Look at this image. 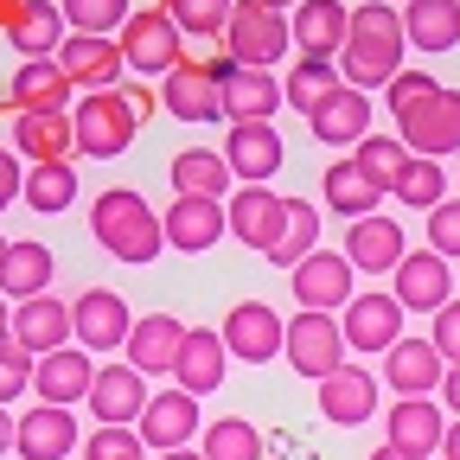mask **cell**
Returning a JSON list of instances; mask_svg holds the SVG:
<instances>
[{
	"instance_id": "obj_1",
	"label": "cell",
	"mask_w": 460,
	"mask_h": 460,
	"mask_svg": "<svg viewBox=\"0 0 460 460\" xmlns=\"http://www.w3.org/2000/svg\"><path fill=\"white\" fill-rule=\"evenodd\" d=\"M402 51H410L402 13L384 7V0H365V7H352V32H345V51H339V77L352 90H390V77L402 71Z\"/></svg>"
},
{
	"instance_id": "obj_2",
	"label": "cell",
	"mask_w": 460,
	"mask_h": 460,
	"mask_svg": "<svg viewBox=\"0 0 460 460\" xmlns=\"http://www.w3.org/2000/svg\"><path fill=\"white\" fill-rule=\"evenodd\" d=\"M90 230H96V243H102L115 262H128V269H141V262H154V256L166 250V224H160V211H154L141 192H128V186L96 192Z\"/></svg>"
},
{
	"instance_id": "obj_3",
	"label": "cell",
	"mask_w": 460,
	"mask_h": 460,
	"mask_svg": "<svg viewBox=\"0 0 460 460\" xmlns=\"http://www.w3.org/2000/svg\"><path fill=\"white\" fill-rule=\"evenodd\" d=\"M217 39H224V58H230V65H243V71H269V65H281V58L295 51V26H288V13L262 7V0H237V7H230V26Z\"/></svg>"
},
{
	"instance_id": "obj_4",
	"label": "cell",
	"mask_w": 460,
	"mask_h": 460,
	"mask_svg": "<svg viewBox=\"0 0 460 460\" xmlns=\"http://www.w3.org/2000/svg\"><path fill=\"white\" fill-rule=\"evenodd\" d=\"M77 154H90V160H115V154H128V141L141 135V115L128 109V96L122 90H90L84 102H77Z\"/></svg>"
},
{
	"instance_id": "obj_5",
	"label": "cell",
	"mask_w": 460,
	"mask_h": 460,
	"mask_svg": "<svg viewBox=\"0 0 460 460\" xmlns=\"http://www.w3.org/2000/svg\"><path fill=\"white\" fill-rule=\"evenodd\" d=\"M180 26L166 20V7L160 13H128V26L115 32V45H122V58H128V71H141V77H166V71H180L186 58H180Z\"/></svg>"
},
{
	"instance_id": "obj_6",
	"label": "cell",
	"mask_w": 460,
	"mask_h": 460,
	"mask_svg": "<svg viewBox=\"0 0 460 460\" xmlns=\"http://www.w3.org/2000/svg\"><path fill=\"white\" fill-rule=\"evenodd\" d=\"M230 65V58H224ZM224 65H186L160 77V102L166 115H180V122H224Z\"/></svg>"
},
{
	"instance_id": "obj_7",
	"label": "cell",
	"mask_w": 460,
	"mask_h": 460,
	"mask_svg": "<svg viewBox=\"0 0 460 460\" xmlns=\"http://www.w3.org/2000/svg\"><path fill=\"white\" fill-rule=\"evenodd\" d=\"M396 135H402V147H410L416 160H441V154H454V147H460V90H435V96H422V102L396 122Z\"/></svg>"
},
{
	"instance_id": "obj_8",
	"label": "cell",
	"mask_w": 460,
	"mask_h": 460,
	"mask_svg": "<svg viewBox=\"0 0 460 460\" xmlns=\"http://www.w3.org/2000/svg\"><path fill=\"white\" fill-rule=\"evenodd\" d=\"M281 352H288V365H295L301 377L320 384V377H332L345 365V332H339L332 314H295V320H288Z\"/></svg>"
},
{
	"instance_id": "obj_9",
	"label": "cell",
	"mask_w": 460,
	"mask_h": 460,
	"mask_svg": "<svg viewBox=\"0 0 460 460\" xmlns=\"http://www.w3.org/2000/svg\"><path fill=\"white\" fill-rule=\"evenodd\" d=\"M288 275H295V281H288V288H295V301H301V314H345V301H352L358 295V288H352V262H345V250H314L301 269H288Z\"/></svg>"
},
{
	"instance_id": "obj_10",
	"label": "cell",
	"mask_w": 460,
	"mask_h": 460,
	"mask_svg": "<svg viewBox=\"0 0 460 460\" xmlns=\"http://www.w3.org/2000/svg\"><path fill=\"white\" fill-rule=\"evenodd\" d=\"M135 435H141V447H154V454H172V447H186L192 435H205V422H199V396L192 390H154L147 396V410H141V422H135Z\"/></svg>"
},
{
	"instance_id": "obj_11",
	"label": "cell",
	"mask_w": 460,
	"mask_h": 460,
	"mask_svg": "<svg viewBox=\"0 0 460 460\" xmlns=\"http://www.w3.org/2000/svg\"><path fill=\"white\" fill-rule=\"evenodd\" d=\"M224 352L230 358H243V365H269L281 352V339H288V320L269 307V301H237L224 314Z\"/></svg>"
},
{
	"instance_id": "obj_12",
	"label": "cell",
	"mask_w": 460,
	"mask_h": 460,
	"mask_svg": "<svg viewBox=\"0 0 460 460\" xmlns=\"http://www.w3.org/2000/svg\"><path fill=\"white\" fill-rule=\"evenodd\" d=\"M339 332L352 352H390V345L402 339V301L384 295V288H371V295H352L339 314Z\"/></svg>"
},
{
	"instance_id": "obj_13",
	"label": "cell",
	"mask_w": 460,
	"mask_h": 460,
	"mask_svg": "<svg viewBox=\"0 0 460 460\" xmlns=\"http://www.w3.org/2000/svg\"><path fill=\"white\" fill-rule=\"evenodd\" d=\"M390 295L402 301V314H441L447 301H454V269H447V256H435V250H410L396 262V288Z\"/></svg>"
},
{
	"instance_id": "obj_14",
	"label": "cell",
	"mask_w": 460,
	"mask_h": 460,
	"mask_svg": "<svg viewBox=\"0 0 460 460\" xmlns=\"http://www.w3.org/2000/svg\"><path fill=\"white\" fill-rule=\"evenodd\" d=\"M147 377L135 371V365H96V384H90V416L102 422V429H135L141 422V410H147Z\"/></svg>"
},
{
	"instance_id": "obj_15",
	"label": "cell",
	"mask_w": 460,
	"mask_h": 460,
	"mask_svg": "<svg viewBox=\"0 0 460 460\" xmlns=\"http://www.w3.org/2000/svg\"><path fill=\"white\" fill-rule=\"evenodd\" d=\"M71 332L84 352H115V345H128L135 320H128V301L115 295V288H84L77 307H71Z\"/></svg>"
},
{
	"instance_id": "obj_16",
	"label": "cell",
	"mask_w": 460,
	"mask_h": 460,
	"mask_svg": "<svg viewBox=\"0 0 460 460\" xmlns=\"http://www.w3.org/2000/svg\"><path fill=\"white\" fill-rule=\"evenodd\" d=\"M384 384L396 396H429L435 384H447V358L435 352V339H410V332H402L384 352Z\"/></svg>"
},
{
	"instance_id": "obj_17",
	"label": "cell",
	"mask_w": 460,
	"mask_h": 460,
	"mask_svg": "<svg viewBox=\"0 0 460 460\" xmlns=\"http://www.w3.org/2000/svg\"><path fill=\"white\" fill-rule=\"evenodd\" d=\"M410 256V243H402V224L396 217H358L352 230H345V262H352L358 275H396V262Z\"/></svg>"
},
{
	"instance_id": "obj_18",
	"label": "cell",
	"mask_w": 460,
	"mask_h": 460,
	"mask_svg": "<svg viewBox=\"0 0 460 460\" xmlns=\"http://www.w3.org/2000/svg\"><path fill=\"white\" fill-rule=\"evenodd\" d=\"M13 339L26 345L32 358H45V352H65V345H77V332H71V307L58 301V295L13 301Z\"/></svg>"
},
{
	"instance_id": "obj_19",
	"label": "cell",
	"mask_w": 460,
	"mask_h": 460,
	"mask_svg": "<svg viewBox=\"0 0 460 460\" xmlns=\"http://www.w3.org/2000/svg\"><path fill=\"white\" fill-rule=\"evenodd\" d=\"M224 160L243 186H269L281 172V128L269 122H230V141H224Z\"/></svg>"
},
{
	"instance_id": "obj_20",
	"label": "cell",
	"mask_w": 460,
	"mask_h": 460,
	"mask_svg": "<svg viewBox=\"0 0 460 460\" xmlns=\"http://www.w3.org/2000/svg\"><path fill=\"white\" fill-rule=\"evenodd\" d=\"M166 243L172 250H186V256H199V250H211L217 237H224V199H192V192H172V205H166Z\"/></svg>"
},
{
	"instance_id": "obj_21",
	"label": "cell",
	"mask_w": 460,
	"mask_h": 460,
	"mask_svg": "<svg viewBox=\"0 0 460 460\" xmlns=\"http://www.w3.org/2000/svg\"><path fill=\"white\" fill-rule=\"evenodd\" d=\"M384 435H390V447H402V454L435 460V447H441V435H447V416L435 410V396H396L390 416H384Z\"/></svg>"
},
{
	"instance_id": "obj_22",
	"label": "cell",
	"mask_w": 460,
	"mask_h": 460,
	"mask_svg": "<svg viewBox=\"0 0 460 460\" xmlns=\"http://www.w3.org/2000/svg\"><path fill=\"white\" fill-rule=\"evenodd\" d=\"M320 416L339 422V429H358L377 416V377L358 371V365H339L332 377H320Z\"/></svg>"
},
{
	"instance_id": "obj_23",
	"label": "cell",
	"mask_w": 460,
	"mask_h": 460,
	"mask_svg": "<svg viewBox=\"0 0 460 460\" xmlns=\"http://www.w3.org/2000/svg\"><path fill=\"white\" fill-rule=\"evenodd\" d=\"M288 26H295V51L301 58H332L339 65L345 32H352V7H339V0H301Z\"/></svg>"
},
{
	"instance_id": "obj_24",
	"label": "cell",
	"mask_w": 460,
	"mask_h": 460,
	"mask_svg": "<svg viewBox=\"0 0 460 460\" xmlns=\"http://www.w3.org/2000/svg\"><path fill=\"white\" fill-rule=\"evenodd\" d=\"M90 384H96V365H90L84 345L45 352V358H39V371H32V390H39V402H51V410H71L77 396H90Z\"/></svg>"
},
{
	"instance_id": "obj_25",
	"label": "cell",
	"mask_w": 460,
	"mask_h": 460,
	"mask_svg": "<svg viewBox=\"0 0 460 460\" xmlns=\"http://www.w3.org/2000/svg\"><path fill=\"white\" fill-rule=\"evenodd\" d=\"M58 65H65V77H71V84L115 90V84H122V71H128V58H122V45H115V39L71 32V39H65V51H58Z\"/></svg>"
},
{
	"instance_id": "obj_26",
	"label": "cell",
	"mask_w": 460,
	"mask_h": 460,
	"mask_svg": "<svg viewBox=\"0 0 460 460\" xmlns=\"http://www.w3.org/2000/svg\"><path fill=\"white\" fill-rule=\"evenodd\" d=\"M13 454L20 460H65V454H77V416L71 410H51V402L26 410L20 435H13Z\"/></svg>"
},
{
	"instance_id": "obj_27",
	"label": "cell",
	"mask_w": 460,
	"mask_h": 460,
	"mask_svg": "<svg viewBox=\"0 0 460 460\" xmlns=\"http://www.w3.org/2000/svg\"><path fill=\"white\" fill-rule=\"evenodd\" d=\"M180 345H186V326L172 320V314H141L135 332H128V365H135L141 377H172Z\"/></svg>"
},
{
	"instance_id": "obj_28",
	"label": "cell",
	"mask_w": 460,
	"mask_h": 460,
	"mask_svg": "<svg viewBox=\"0 0 460 460\" xmlns=\"http://www.w3.org/2000/svg\"><path fill=\"white\" fill-rule=\"evenodd\" d=\"M7 39H13L20 58H58L65 39H71V20H65L58 0H26V7L13 13V26H7Z\"/></svg>"
},
{
	"instance_id": "obj_29",
	"label": "cell",
	"mask_w": 460,
	"mask_h": 460,
	"mask_svg": "<svg viewBox=\"0 0 460 460\" xmlns=\"http://www.w3.org/2000/svg\"><path fill=\"white\" fill-rule=\"evenodd\" d=\"M224 224H230V237H237V243L269 250V243H275V230H281V199H275L269 186H237V192H230Z\"/></svg>"
},
{
	"instance_id": "obj_30",
	"label": "cell",
	"mask_w": 460,
	"mask_h": 460,
	"mask_svg": "<svg viewBox=\"0 0 460 460\" xmlns=\"http://www.w3.org/2000/svg\"><path fill=\"white\" fill-rule=\"evenodd\" d=\"M71 90H77V84L65 77V65H58V58H26L20 77H13V102H20V115H65Z\"/></svg>"
},
{
	"instance_id": "obj_31",
	"label": "cell",
	"mask_w": 460,
	"mask_h": 460,
	"mask_svg": "<svg viewBox=\"0 0 460 460\" xmlns=\"http://www.w3.org/2000/svg\"><path fill=\"white\" fill-rule=\"evenodd\" d=\"M275 109H281V84L269 71L224 65V122H269Z\"/></svg>"
},
{
	"instance_id": "obj_32",
	"label": "cell",
	"mask_w": 460,
	"mask_h": 460,
	"mask_svg": "<svg viewBox=\"0 0 460 460\" xmlns=\"http://www.w3.org/2000/svg\"><path fill=\"white\" fill-rule=\"evenodd\" d=\"M13 154H26V166H51L77 154V122L71 115H20L13 122Z\"/></svg>"
},
{
	"instance_id": "obj_33",
	"label": "cell",
	"mask_w": 460,
	"mask_h": 460,
	"mask_svg": "<svg viewBox=\"0 0 460 460\" xmlns=\"http://www.w3.org/2000/svg\"><path fill=\"white\" fill-rule=\"evenodd\" d=\"M307 122H314V135H320L326 147H358V141L371 135V96L345 84L332 102H320V109L307 115Z\"/></svg>"
},
{
	"instance_id": "obj_34",
	"label": "cell",
	"mask_w": 460,
	"mask_h": 460,
	"mask_svg": "<svg viewBox=\"0 0 460 460\" xmlns=\"http://www.w3.org/2000/svg\"><path fill=\"white\" fill-rule=\"evenodd\" d=\"M320 250V211L307 199H281V230H275V243L262 250L275 269H301L307 256Z\"/></svg>"
},
{
	"instance_id": "obj_35",
	"label": "cell",
	"mask_w": 460,
	"mask_h": 460,
	"mask_svg": "<svg viewBox=\"0 0 460 460\" xmlns=\"http://www.w3.org/2000/svg\"><path fill=\"white\" fill-rule=\"evenodd\" d=\"M224 332H192L186 326V345H180V358H172V384L180 390H192V396H205V390H217L224 384Z\"/></svg>"
},
{
	"instance_id": "obj_36",
	"label": "cell",
	"mask_w": 460,
	"mask_h": 460,
	"mask_svg": "<svg viewBox=\"0 0 460 460\" xmlns=\"http://www.w3.org/2000/svg\"><path fill=\"white\" fill-rule=\"evenodd\" d=\"M320 192H326V205L339 211V217H371L377 211V199H384V186L371 180V172L358 166V160H332L326 172H320Z\"/></svg>"
},
{
	"instance_id": "obj_37",
	"label": "cell",
	"mask_w": 460,
	"mask_h": 460,
	"mask_svg": "<svg viewBox=\"0 0 460 460\" xmlns=\"http://www.w3.org/2000/svg\"><path fill=\"white\" fill-rule=\"evenodd\" d=\"M339 90H345V77H339L332 58H295V71L281 77V102H288V109H301V115H314V109L332 102Z\"/></svg>"
},
{
	"instance_id": "obj_38",
	"label": "cell",
	"mask_w": 460,
	"mask_h": 460,
	"mask_svg": "<svg viewBox=\"0 0 460 460\" xmlns=\"http://www.w3.org/2000/svg\"><path fill=\"white\" fill-rule=\"evenodd\" d=\"M402 32L422 51H454L460 45V0H410L402 7Z\"/></svg>"
},
{
	"instance_id": "obj_39",
	"label": "cell",
	"mask_w": 460,
	"mask_h": 460,
	"mask_svg": "<svg viewBox=\"0 0 460 460\" xmlns=\"http://www.w3.org/2000/svg\"><path fill=\"white\" fill-rule=\"evenodd\" d=\"M230 160L211 154V147H186L172 154V192H192V199H230Z\"/></svg>"
},
{
	"instance_id": "obj_40",
	"label": "cell",
	"mask_w": 460,
	"mask_h": 460,
	"mask_svg": "<svg viewBox=\"0 0 460 460\" xmlns=\"http://www.w3.org/2000/svg\"><path fill=\"white\" fill-rule=\"evenodd\" d=\"M51 275H58V262H51L45 243H13L7 262H0V295H7V301H32V295H45Z\"/></svg>"
},
{
	"instance_id": "obj_41",
	"label": "cell",
	"mask_w": 460,
	"mask_h": 460,
	"mask_svg": "<svg viewBox=\"0 0 460 460\" xmlns=\"http://www.w3.org/2000/svg\"><path fill=\"white\" fill-rule=\"evenodd\" d=\"M39 217H58L77 205V166L71 160H51V166H26V192H20Z\"/></svg>"
},
{
	"instance_id": "obj_42",
	"label": "cell",
	"mask_w": 460,
	"mask_h": 460,
	"mask_svg": "<svg viewBox=\"0 0 460 460\" xmlns=\"http://www.w3.org/2000/svg\"><path fill=\"white\" fill-rule=\"evenodd\" d=\"M352 160L371 172V180L384 186V192H396V180H402V166H410L416 154L402 147V135H365L358 147H352Z\"/></svg>"
},
{
	"instance_id": "obj_43",
	"label": "cell",
	"mask_w": 460,
	"mask_h": 460,
	"mask_svg": "<svg viewBox=\"0 0 460 460\" xmlns=\"http://www.w3.org/2000/svg\"><path fill=\"white\" fill-rule=\"evenodd\" d=\"M205 460H262V435L243 422V416H217L211 429H205V447H199Z\"/></svg>"
},
{
	"instance_id": "obj_44",
	"label": "cell",
	"mask_w": 460,
	"mask_h": 460,
	"mask_svg": "<svg viewBox=\"0 0 460 460\" xmlns=\"http://www.w3.org/2000/svg\"><path fill=\"white\" fill-rule=\"evenodd\" d=\"M71 20V32H90V39H115L128 26V0H58Z\"/></svg>"
},
{
	"instance_id": "obj_45",
	"label": "cell",
	"mask_w": 460,
	"mask_h": 460,
	"mask_svg": "<svg viewBox=\"0 0 460 460\" xmlns=\"http://www.w3.org/2000/svg\"><path fill=\"white\" fill-rule=\"evenodd\" d=\"M230 7H237V0H166V20L180 32H192V39H217L230 26Z\"/></svg>"
},
{
	"instance_id": "obj_46",
	"label": "cell",
	"mask_w": 460,
	"mask_h": 460,
	"mask_svg": "<svg viewBox=\"0 0 460 460\" xmlns=\"http://www.w3.org/2000/svg\"><path fill=\"white\" fill-rule=\"evenodd\" d=\"M396 199L416 205V211H435V205L447 199V172H441V160H410V166H402V180H396Z\"/></svg>"
},
{
	"instance_id": "obj_47",
	"label": "cell",
	"mask_w": 460,
	"mask_h": 460,
	"mask_svg": "<svg viewBox=\"0 0 460 460\" xmlns=\"http://www.w3.org/2000/svg\"><path fill=\"white\" fill-rule=\"evenodd\" d=\"M32 371H39V358L26 352V345H20V339H0V410H7L13 396L32 390Z\"/></svg>"
},
{
	"instance_id": "obj_48",
	"label": "cell",
	"mask_w": 460,
	"mask_h": 460,
	"mask_svg": "<svg viewBox=\"0 0 460 460\" xmlns=\"http://www.w3.org/2000/svg\"><path fill=\"white\" fill-rule=\"evenodd\" d=\"M84 460H147V447L128 429H96V435H84Z\"/></svg>"
},
{
	"instance_id": "obj_49",
	"label": "cell",
	"mask_w": 460,
	"mask_h": 460,
	"mask_svg": "<svg viewBox=\"0 0 460 460\" xmlns=\"http://www.w3.org/2000/svg\"><path fill=\"white\" fill-rule=\"evenodd\" d=\"M435 90H441V84H435L429 71H396V77H390V90H384V102H390L396 122H402V115H410L422 96H435Z\"/></svg>"
},
{
	"instance_id": "obj_50",
	"label": "cell",
	"mask_w": 460,
	"mask_h": 460,
	"mask_svg": "<svg viewBox=\"0 0 460 460\" xmlns=\"http://www.w3.org/2000/svg\"><path fill=\"white\" fill-rule=\"evenodd\" d=\"M429 250L435 256H460V199H441L435 211H429Z\"/></svg>"
},
{
	"instance_id": "obj_51",
	"label": "cell",
	"mask_w": 460,
	"mask_h": 460,
	"mask_svg": "<svg viewBox=\"0 0 460 460\" xmlns=\"http://www.w3.org/2000/svg\"><path fill=\"white\" fill-rule=\"evenodd\" d=\"M435 352L447 358V371L460 365V301H447V307L435 314Z\"/></svg>"
},
{
	"instance_id": "obj_52",
	"label": "cell",
	"mask_w": 460,
	"mask_h": 460,
	"mask_svg": "<svg viewBox=\"0 0 460 460\" xmlns=\"http://www.w3.org/2000/svg\"><path fill=\"white\" fill-rule=\"evenodd\" d=\"M20 192H26V166H20V154H13V147H0V211H7Z\"/></svg>"
},
{
	"instance_id": "obj_53",
	"label": "cell",
	"mask_w": 460,
	"mask_h": 460,
	"mask_svg": "<svg viewBox=\"0 0 460 460\" xmlns=\"http://www.w3.org/2000/svg\"><path fill=\"white\" fill-rule=\"evenodd\" d=\"M441 410H447V416H460V365H454V371H447V384H441Z\"/></svg>"
},
{
	"instance_id": "obj_54",
	"label": "cell",
	"mask_w": 460,
	"mask_h": 460,
	"mask_svg": "<svg viewBox=\"0 0 460 460\" xmlns=\"http://www.w3.org/2000/svg\"><path fill=\"white\" fill-rule=\"evenodd\" d=\"M122 96H128V109H135V115H147V109H154V90H147V84H128Z\"/></svg>"
},
{
	"instance_id": "obj_55",
	"label": "cell",
	"mask_w": 460,
	"mask_h": 460,
	"mask_svg": "<svg viewBox=\"0 0 460 460\" xmlns=\"http://www.w3.org/2000/svg\"><path fill=\"white\" fill-rule=\"evenodd\" d=\"M441 460H460V422H447V435H441Z\"/></svg>"
},
{
	"instance_id": "obj_56",
	"label": "cell",
	"mask_w": 460,
	"mask_h": 460,
	"mask_svg": "<svg viewBox=\"0 0 460 460\" xmlns=\"http://www.w3.org/2000/svg\"><path fill=\"white\" fill-rule=\"evenodd\" d=\"M13 435H20V422H13L7 410H0V454H13Z\"/></svg>"
},
{
	"instance_id": "obj_57",
	"label": "cell",
	"mask_w": 460,
	"mask_h": 460,
	"mask_svg": "<svg viewBox=\"0 0 460 460\" xmlns=\"http://www.w3.org/2000/svg\"><path fill=\"white\" fill-rule=\"evenodd\" d=\"M371 460H422V454H402V447H390V441H384V447H377Z\"/></svg>"
},
{
	"instance_id": "obj_58",
	"label": "cell",
	"mask_w": 460,
	"mask_h": 460,
	"mask_svg": "<svg viewBox=\"0 0 460 460\" xmlns=\"http://www.w3.org/2000/svg\"><path fill=\"white\" fill-rule=\"evenodd\" d=\"M0 339H13V307H7V295H0Z\"/></svg>"
},
{
	"instance_id": "obj_59",
	"label": "cell",
	"mask_w": 460,
	"mask_h": 460,
	"mask_svg": "<svg viewBox=\"0 0 460 460\" xmlns=\"http://www.w3.org/2000/svg\"><path fill=\"white\" fill-rule=\"evenodd\" d=\"M26 7V0H0V26H13V13Z\"/></svg>"
},
{
	"instance_id": "obj_60",
	"label": "cell",
	"mask_w": 460,
	"mask_h": 460,
	"mask_svg": "<svg viewBox=\"0 0 460 460\" xmlns=\"http://www.w3.org/2000/svg\"><path fill=\"white\" fill-rule=\"evenodd\" d=\"M160 460H205L199 447H172V454H160Z\"/></svg>"
},
{
	"instance_id": "obj_61",
	"label": "cell",
	"mask_w": 460,
	"mask_h": 460,
	"mask_svg": "<svg viewBox=\"0 0 460 460\" xmlns=\"http://www.w3.org/2000/svg\"><path fill=\"white\" fill-rule=\"evenodd\" d=\"M262 7H275V13H281V7H301V0H262Z\"/></svg>"
},
{
	"instance_id": "obj_62",
	"label": "cell",
	"mask_w": 460,
	"mask_h": 460,
	"mask_svg": "<svg viewBox=\"0 0 460 460\" xmlns=\"http://www.w3.org/2000/svg\"><path fill=\"white\" fill-rule=\"evenodd\" d=\"M7 250H13V243H7V237H0V262H7Z\"/></svg>"
}]
</instances>
